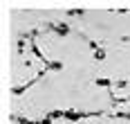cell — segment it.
Listing matches in <instances>:
<instances>
[{
    "label": "cell",
    "instance_id": "6da1fadb",
    "mask_svg": "<svg viewBox=\"0 0 130 124\" xmlns=\"http://www.w3.org/2000/svg\"><path fill=\"white\" fill-rule=\"evenodd\" d=\"M56 124H63V122H56Z\"/></svg>",
    "mask_w": 130,
    "mask_h": 124
}]
</instances>
